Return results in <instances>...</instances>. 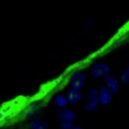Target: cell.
<instances>
[{"label": "cell", "instance_id": "1", "mask_svg": "<svg viewBox=\"0 0 129 129\" xmlns=\"http://www.w3.org/2000/svg\"><path fill=\"white\" fill-rule=\"evenodd\" d=\"M91 75L94 78H105L108 76L109 67L105 63H98L94 64L90 71Z\"/></svg>", "mask_w": 129, "mask_h": 129}, {"label": "cell", "instance_id": "2", "mask_svg": "<svg viewBox=\"0 0 129 129\" xmlns=\"http://www.w3.org/2000/svg\"><path fill=\"white\" fill-rule=\"evenodd\" d=\"M86 82V76L82 72L74 74L71 79V85L72 88L80 90Z\"/></svg>", "mask_w": 129, "mask_h": 129}, {"label": "cell", "instance_id": "3", "mask_svg": "<svg viewBox=\"0 0 129 129\" xmlns=\"http://www.w3.org/2000/svg\"><path fill=\"white\" fill-rule=\"evenodd\" d=\"M112 101V93L107 87H102L99 92V102L102 105H108Z\"/></svg>", "mask_w": 129, "mask_h": 129}, {"label": "cell", "instance_id": "4", "mask_svg": "<svg viewBox=\"0 0 129 129\" xmlns=\"http://www.w3.org/2000/svg\"><path fill=\"white\" fill-rule=\"evenodd\" d=\"M105 82L107 88L111 92L112 94H116L119 90V84L116 78L112 76H108L105 78Z\"/></svg>", "mask_w": 129, "mask_h": 129}, {"label": "cell", "instance_id": "5", "mask_svg": "<svg viewBox=\"0 0 129 129\" xmlns=\"http://www.w3.org/2000/svg\"><path fill=\"white\" fill-rule=\"evenodd\" d=\"M82 95L79 90L71 88L68 90L67 93L68 101L71 104H76L82 100Z\"/></svg>", "mask_w": 129, "mask_h": 129}, {"label": "cell", "instance_id": "6", "mask_svg": "<svg viewBox=\"0 0 129 129\" xmlns=\"http://www.w3.org/2000/svg\"><path fill=\"white\" fill-rule=\"evenodd\" d=\"M76 118V114L74 112L69 111V110H64L59 113V119L62 122H72L73 120H74Z\"/></svg>", "mask_w": 129, "mask_h": 129}, {"label": "cell", "instance_id": "7", "mask_svg": "<svg viewBox=\"0 0 129 129\" xmlns=\"http://www.w3.org/2000/svg\"><path fill=\"white\" fill-rule=\"evenodd\" d=\"M30 129H47L48 122L42 119H36L30 123Z\"/></svg>", "mask_w": 129, "mask_h": 129}, {"label": "cell", "instance_id": "8", "mask_svg": "<svg viewBox=\"0 0 129 129\" xmlns=\"http://www.w3.org/2000/svg\"><path fill=\"white\" fill-rule=\"evenodd\" d=\"M68 99L66 97H64V96L62 95H57L55 97L54 100V103L56 104V106L59 107V108H65L68 105Z\"/></svg>", "mask_w": 129, "mask_h": 129}, {"label": "cell", "instance_id": "9", "mask_svg": "<svg viewBox=\"0 0 129 129\" xmlns=\"http://www.w3.org/2000/svg\"><path fill=\"white\" fill-rule=\"evenodd\" d=\"M87 97H88V101L99 102V93L96 88H91L88 90L87 93Z\"/></svg>", "mask_w": 129, "mask_h": 129}, {"label": "cell", "instance_id": "10", "mask_svg": "<svg viewBox=\"0 0 129 129\" xmlns=\"http://www.w3.org/2000/svg\"><path fill=\"white\" fill-rule=\"evenodd\" d=\"M99 103H100L97 101H88L87 104L85 105L84 108L87 111H94L98 108Z\"/></svg>", "mask_w": 129, "mask_h": 129}, {"label": "cell", "instance_id": "11", "mask_svg": "<svg viewBox=\"0 0 129 129\" xmlns=\"http://www.w3.org/2000/svg\"><path fill=\"white\" fill-rule=\"evenodd\" d=\"M120 78H121V80H122V82H124V83H128L129 82V77L126 71H124L121 72Z\"/></svg>", "mask_w": 129, "mask_h": 129}, {"label": "cell", "instance_id": "12", "mask_svg": "<svg viewBox=\"0 0 129 129\" xmlns=\"http://www.w3.org/2000/svg\"><path fill=\"white\" fill-rule=\"evenodd\" d=\"M61 129H73L74 125L71 122H62L60 125Z\"/></svg>", "mask_w": 129, "mask_h": 129}, {"label": "cell", "instance_id": "13", "mask_svg": "<svg viewBox=\"0 0 129 129\" xmlns=\"http://www.w3.org/2000/svg\"><path fill=\"white\" fill-rule=\"evenodd\" d=\"M126 72H127L128 76V77H129V64H128V67H127V69H126Z\"/></svg>", "mask_w": 129, "mask_h": 129}, {"label": "cell", "instance_id": "14", "mask_svg": "<svg viewBox=\"0 0 129 129\" xmlns=\"http://www.w3.org/2000/svg\"><path fill=\"white\" fill-rule=\"evenodd\" d=\"M73 129H82V128H80V127H78V126H77V127H74Z\"/></svg>", "mask_w": 129, "mask_h": 129}, {"label": "cell", "instance_id": "15", "mask_svg": "<svg viewBox=\"0 0 129 129\" xmlns=\"http://www.w3.org/2000/svg\"><path fill=\"white\" fill-rule=\"evenodd\" d=\"M1 129H7V128H2Z\"/></svg>", "mask_w": 129, "mask_h": 129}]
</instances>
